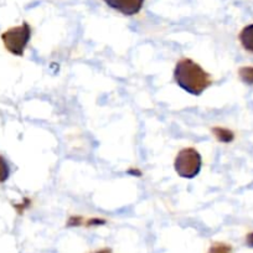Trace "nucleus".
Segmentation results:
<instances>
[{"label":"nucleus","instance_id":"f257e3e1","mask_svg":"<svg viewBox=\"0 0 253 253\" xmlns=\"http://www.w3.org/2000/svg\"><path fill=\"white\" fill-rule=\"evenodd\" d=\"M174 80L180 88L193 96H200L211 86V76L190 58H181L174 70Z\"/></svg>","mask_w":253,"mask_h":253},{"label":"nucleus","instance_id":"f03ea898","mask_svg":"<svg viewBox=\"0 0 253 253\" xmlns=\"http://www.w3.org/2000/svg\"><path fill=\"white\" fill-rule=\"evenodd\" d=\"M203 165L200 153L194 148H185L177 153L174 168L177 175L184 179H193L199 175Z\"/></svg>","mask_w":253,"mask_h":253},{"label":"nucleus","instance_id":"7ed1b4c3","mask_svg":"<svg viewBox=\"0 0 253 253\" xmlns=\"http://www.w3.org/2000/svg\"><path fill=\"white\" fill-rule=\"evenodd\" d=\"M30 38L31 29L28 23H24L23 25L9 29L5 33L1 34V40H3L5 48L15 56L24 55L26 46L30 41Z\"/></svg>","mask_w":253,"mask_h":253},{"label":"nucleus","instance_id":"20e7f679","mask_svg":"<svg viewBox=\"0 0 253 253\" xmlns=\"http://www.w3.org/2000/svg\"><path fill=\"white\" fill-rule=\"evenodd\" d=\"M104 3L123 15L133 16L142 10L144 0H104Z\"/></svg>","mask_w":253,"mask_h":253},{"label":"nucleus","instance_id":"39448f33","mask_svg":"<svg viewBox=\"0 0 253 253\" xmlns=\"http://www.w3.org/2000/svg\"><path fill=\"white\" fill-rule=\"evenodd\" d=\"M240 41L246 50L253 52V24L243 28L240 34Z\"/></svg>","mask_w":253,"mask_h":253},{"label":"nucleus","instance_id":"423d86ee","mask_svg":"<svg viewBox=\"0 0 253 253\" xmlns=\"http://www.w3.org/2000/svg\"><path fill=\"white\" fill-rule=\"evenodd\" d=\"M212 133L216 139L222 143H231L235 139V134H233L232 130L223 128V126H215V128H212Z\"/></svg>","mask_w":253,"mask_h":253},{"label":"nucleus","instance_id":"0eeeda50","mask_svg":"<svg viewBox=\"0 0 253 253\" xmlns=\"http://www.w3.org/2000/svg\"><path fill=\"white\" fill-rule=\"evenodd\" d=\"M238 76L241 81L247 86H253V67L245 66L238 70Z\"/></svg>","mask_w":253,"mask_h":253},{"label":"nucleus","instance_id":"6e6552de","mask_svg":"<svg viewBox=\"0 0 253 253\" xmlns=\"http://www.w3.org/2000/svg\"><path fill=\"white\" fill-rule=\"evenodd\" d=\"M208 253H232V247L225 242H213L209 248Z\"/></svg>","mask_w":253,"mask_h":253},{"label":"nucleus","instance_id":"1a4fd4ad","mask_svg":"<svg viewBox=\"0 0 253 253\" xmlns=\"http://www.w3.org/2000/svg\"><path fill=\"white\" fill-rule=\"evenodd\" d=\"M10 175V168L3 155H0V184L5 182Z\"/></svg>","mask_w":253,"mask_h":253},{"label":"nucleus","instance_id":"9d476101","mask_svg":"<svg viewBox=\"0 0 253 253\" xmlns=\"http://www.w3.org/2000/svg\"><path fill=\"white\" fill-rule=\"evenodd\" d=\"M246 243H247L248 247L253 248V232H250L246 236Z\"/></svg>","mask_w":253,"mask_h":253},{"label":"nucleus","instance_id":"9b49d317","mask_svg":"<svg viewBox=\"0 0 253 253\" xmlns=\"http://www.w3.org/2000/svg\"><path fill=\"white\" fill-rule=\"evenodd\" d=\"M89 253H113V252H112L111 248L103 247V248H99V250L92 251V252H89Z\"/></svg>","mask_w":253,"mask_h":253}]
</instances>
